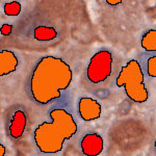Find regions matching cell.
Wrapping results in <instances>:
<instances>
[{"label":"cell","instance_id":"ba28073f","mask_svg":"<svg viewBox=\"0 0 156 156\" xmlns=\"http://www.w3.org/2000/svg\"><path fill=\"white\" fill-rule=\"evenodd\" d=\"M19 66L17 55L11 50H1L0 52V76L14 73Z\"/></svg>","mask_w":156,"mask_h":156},{"label":"cell","instance_id":"8992f818","mask_svg":"<svg viewBox=\"0 0 156 156\" xmlns=\"http://www.w3.org/2000/svg\"><path fill=\"white\" fill-rule=\"evenodd\" d=\"M104 140L96 132L87 133L80 140V150L84 156H98L102 153Z\"/></svg>","mask_w":156,"mask_h":156},{"label":"cell","instance_id":"52a82bcc","mask_svg":"<svg viewBox=\"0 0 156 156\" xmlns=\"http://www.w3.org/2000/svg\"><path fill=\"white\" fill-rule=\"evenodd\" d=\"M27 125V117L24 110L17 109L12 114L9 124V136L14 140H18L24 134L25 128Z\"/></svg>","mask_w":156,"mask_h":156},{"label":"cell","instance_id":"8fae6325","mask_svg":"<svg viewBox=\"0 0 156 156\" xmlns=\"http://www.w3.org/2000/svg\"><path fill=\"white\" fill-rule=\"evenodd\" d=\"M22 11V6L18 1H9L4 4V12L6 16L16 17L20 15Z\"/></svg>","mask_w":156,"mask_h":156},{"label":"cell","instance_id":"2e32d148","mask_svg":"<svg viewBox=\"0 0 156 156\" xmlns=\"http://www.w3.org/2000/svg\"><path fill=\"white\" fill-rule=\"evenodd\" d=\"M154 147H155V152H156V137H155V143H154Z\"/></svg>","mask_w":156,"mask_h":156},{"label":"cell","instance_id":"3957f363","mask_svg":"<svg viewBox=\"0 0 156 156\" xmlns=\"http://www.w3.org/2000/svg\"><path fill=\"white\" fill-rule=\"evenodd\" d=\"M115 85L123 89L126 96L135 103H144L149 98V92L145 84V75L140 64L131 59L121 71L115 79Z\"/></svg>","mask_w":156,"mask_h":156},{"label":"cell","instance_id":"30bf717a","mask_svg":"<svg viewBox=\"0 0 156 156\" xmlns=\"http://www.w3.org/2000/svg\"><path fill=\"white\" fill-rule=\"evenodd\" d=\"M140 46L146 52H156V29H150L143 34Z\"/></svg>","mask_w":156,"mask_h":156},{"label":"cell","instance_id":"7c38bea8","mask_svg":"<svg viewBox=\"0 0 156 156\" xmlns=\"http://www.w3.org/2000/svg\"><path fill=\"white\" fill-rule=\"evenodd\" d=\"M146 73L149 77L156 78V54L149 55L146 59Z\"/></svg>","mask_w":156,"mask_h":156},{"label":"cell","instance_id":"277c9868","mask_svg":"<svg viewBox=\"0 0 156 156\" xmlns=\"http://www.w3.org/2000/svg\"><path fill=\"white\" fill-rule=\"evenodd\" d=\"M114 57L108 50H100L90 59L87 68V78L92 84H101L108 80L112 73Z\"/></svg>","mask_w":156,"mask_h":156},{"label":"cell","instance_id":"9c48e42d","mask_svg":"<svg viewBox=\"0 0 156 156\" xmlns=\"http://www.w3.org/2000/svg\"><path fill=\"white\" fill-rule=\"evenodd\" d=\"M57 30L51 26H37L34 30V37L37 41L41 42L52 41L57 37Z\"/></svg>","mask_w":156,"mask_h":156},{"label":"cell","instance_id":"4fadbf2b","mask_svg":"<svg viewBox=\"0 0 156 156\" xmlns=\"http://www.w3.org/2000/svg\"><path fill=\"white\" fill-rule=\"evenodd\" d=\"M0 31H1V34L2 36H9V34H12V25L11 24H3L1 26V29H0Z\"/></svg>","mask_w":156,"mask_h":156},{"label":"cell","instance_id":"5b68a950","mask_svg":"<svg viewBox=\"0 0 156 156\" xmlns=\"http://www.w3.org/2000/svg\"><path fill=\"white\" fill-rule=\"evenodd\" d=\"M101 104L94 98L81 97L78 101V114L85 122L98 120L101 117Z\"/></svg>","mask_w":156,"mask_h":156},{"label":"cell","instance_id":"7a4b0ae2","mask_svg":"<svg viewBox=\"0 0 156 156\" xmlns=\"http://www.w3.org/2000/svg\"><path fill=\"white\" fill-rule=\"evenodd\" d=\"M50 121L39 125L34 133L37 151L43 154H56L67 140L77 133L78 126L73 115L65 108H54L49 112Z\"/></svg>","mask_w":156,"mask_h":156},{"label":"cell","instance_id":"6da1fadb","mask_svg":"<svg viewBox=\"0 0 156 156\" xmlns=\"http://www.w3.org/2000/svg\"><path fill=\"white\" fill-rule=\"evenodd\" d=\"M73 71L62 58L53 55L43 56L28 80L29 96L37 104L47 105L59 99L69 90Z\"/></svg>","mask_w":156,"mask_h":156},{"label":"cell","instance_id":"5bb4252c","mask_svg":"<svg viewBox=\"0 0 156 156\" xmlns=\"http://www.w3.org/2000/svg\"><path fill=\"white\" fill-rule=\"evenodd\" d=\"M106 3L112 6H115L118 4L122 3V0H106Z\"/></svg>","mask_w":156,"mask_h":156},{"label":"cell","instance_id":"9a60e30c","mask_svg":"<svg viewBox=\"0 0 156 156\" xmlns=\"http://www.w3.org/2000/svg\"><path fill=\"white\" fill-rule=\"evenodd\" d=\"M5 152H6V149L3 145H0V156H4L5 155Z\"/></svg>","mask_w":156,"mask_h":156}]
</instances>
